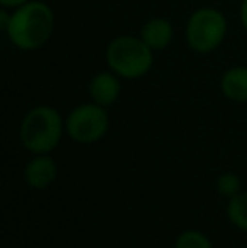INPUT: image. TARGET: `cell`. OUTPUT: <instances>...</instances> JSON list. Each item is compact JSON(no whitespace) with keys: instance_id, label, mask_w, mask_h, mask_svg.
<instances>
[{"instance_id":"5","label":"cell","mask_w":247,"mask_h":248,"mask_svg":"<svg viewBox=\"0 0 247 248\" xmlns=\"http://www.w3.org/2000/svg\"><path fill=\"white\" fill-rule=\"evenodd\" d=\"M66 134L78 144H95L107 135L110 118L107 108L93 103H82L75 107L65 118Z\"/></svg>"},{"instance_id":"10","label":"cell","mask_w":247,"mask_h":248,"mask_svg":"<svg viewBox=\"0 0 247 248\" xmlns=\"http://www.w3.org/2000/svg\"><path fill=\"white\" fill-rule=\"evenodd\" d=\"M227 216L231 223L241 232H247V191H241L229 198Z\"/></svg>"},{"instance_id":"7","label":"cell","mask_w":247,"mask_h":248,"mask_svg":"<svg viewBox=\"0 0 247 248\" xmlns=\"http://www.w3.org/2000/svg\"><path fill=\"white\" fill-rule=\"evenodd\" d=\"M120 79L122 78L115 75L112 69L97 73L88 83V95L93 103L100 105L103 108L112 107L120 98V93H122Z\"/></svg>"},{"instance_id":"9","label":"cell","mask_w":247,"mask_h":248,"mask_svg":"<svg viewBox=\"0 0 247 248\" xmlns=\"http://www.w3.org/2000/svg\"><path fill=\"white\" fill-rule=\"evenodd\" d=\"M220 92L227 100L247 103V66H232L220 78Z\"/></svg>"},{"instance_id":"2","label":"cell","mask_w":247,"mask_h":248,"mask_svg":"<svg viewBox=\"0 0 247 248\" xmlns=\"http://www.w3.org/2000/svg\"><path fill=\"white\" fill-rule=\"evenodd\" d=\"M66 132L65 118L54 107L37 105L24 115L19 127L20 144L31 154H51Z\"/></svg>"},{"instance_id":"3","label":"cell","mask_w":247,"mask_h":248,"mask_svg":"<svg viewBox=\"0 0 247 248\" xmlns=\"http://www.w3.org/2000/svg\"><path fill=\"white\" fill-rule=\"evenodd\" d=\"M109 69L122 79H139L146 76L154 64V51L135 36H117L105 51Z\"/></svg>"},{"instance_id":"4","label":"cell","mask_w":247,"mask_h":248,"mask_svg":"<svg viewBox=\"0 0 247 248\" xmlns=\"http://www.w3.org/2000/svg\"><path fill=\"white\" fill-rule=\"evenodd\" d=\"M227 17L215 7H200L186 20L185 41L193 52L208 54L222 46L227 36Z\"/></svg>"},{"instance_id":"14","label":"cell","mask_w":247,"mask_h":248,"mask_svg":"<svg viewBox=\"0 0 247 248\" xmlns=\"http://www.w3.org/2000/svg\"><path fill=\"white\" fill-rule=\"evenodd\" d=\"M239 17H241V24L244 27V31L247 32V0L241 2V10H239Z\"/></svg>"},{"instance_id":"15","label":"cell","mask_w":247,"mask_h":248,"mask_svg":"<svg viewBox=\"0 0 247 248\" xmlns=\"http://www.w3.org/2000/svg\"><path fill=\"white\" fill-rule=\"evenodd\" d=\"M235 2H242V0H235Z\"/></svg>"},{"instance_id":"6","label":"cell","mask_w":247,"mask_h":248,"mask_svg":"<svg viewBox=\"0 0 247 248\" xmlns=\"http://www.w3.org/2000/svg\"><path fill=\"white\" fill-rule=\"evenodd\" d=\"M58 177V164L49 154H36L24 167V181L33 189H48Z\"/></svg>"},{"instance_id":"12","label":"cell","mask_w":247,"mask_h":248,"mask_svg":"<svg viewBox=\"0 0 247 248\" xmlns=\"http://www.w3.org/2000/svg\"><path fill=\"white\" fill-rule=\"evenodd\" d=\"M215 187H217L218 194H222V196H225V198H232L242 191L241 177L234 172H224L218 176L217 183H215Z\"/></svg>"},{"instance_id":"1","label":"cell","mask_w":247,"mask_h":248,"mask_svg":"<svg viewBox=\"0 0 247 248\" xmlns=\"http://www.w3.org/2000/svg\"><path fill=\"white\" fill-rule=\"evenodd\" d=\"M54 10L44 2L31 0L10 10L9 26L3 34L19 51L33 52L46 46L54 34Z\"/></svg>"},{"instance_id":"11","label":"cell","mask_w":247,"mask_h":248,"mask_svg":"<svg viewBox=\"0 0 247 248\" xmlns=\"http://www.w3.org/2000/svg\"><path fill=\"white\" fill-rule=\"evenodd\" d=\"M175 248H214V243L205 233L198 230H186L178 235Z\"/></svg>"},{"instance_id":"13","label":"cell","mask_w":247,"mask_h":248,"mask_svg":"<svg viewBox=\"0 0 247 248\" xmlns=\"http://www.w3.org/2000/svg\"><path fill=\"white\" fill-rule=\"evenodd\" d=\"M27 2H31V0H0V7H3V9H9V10H14V9L24 5V3H27Z\"/></svg>"},{"instance_id":"8","label":"cell","mask_w":247,"mask_h":248,"mask_svg":"<svg viewBox=\"0 0 247 248\" xmlns=\"http://www.w3.org/2000/svg\"><path fill=\"white\" fill-rule=\"evenodd\" d=\"M173 36H175L173 24L165 17H152V19L146 20L139 32V37L152 51L166 49L173 43Z\"/></svg>"}]
</instances>
